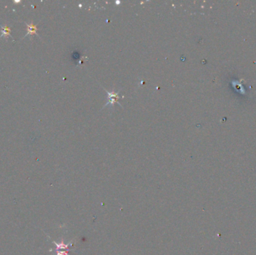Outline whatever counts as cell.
<instances>
[{"mask_svg":"<svg viewBox=\"0 0 256 255\" xmlns=\"http://www.w3.org/2000/svg\"><path fill=\"white\" fill-rule=\"evenodd\" d=\"M26 26H27V34L26 35L25 37L28 36V35H38L37 33V31H38V26L35 24H33L32 22L31 23H26Z\"/></svg>","mask_w":256,"mask_h":255,"instance_id":"cell-1","label":"cell"},{"mask_svg":"<svg viewBox=\"0 0 256 255\" xmlns=\"http://www.w3.org/2000/svg\"><path fill=\"white\" fill-rule=\"evenodd\" d=\"M1 29H2V34H1V36L0 38L5 37L8 38L11 35V29L8 26H0Z\"/></svg>","mask_w":256,"mask_h":255,"instance_id":"cell-2","label":"cell"},{"mask_svg":"<svg viewBox=\"0 0 256 255\" xmlns=\"http://www.w3.org/2000/svg\"><path fill=\"white\" fill-rule=\"evenodd\" d=\"M56 255H68V253L65 252H60V251H57V254Z\"/></svg>","mask_w":256,"mask_h":255,"instance_id":"cell-3","label":"cell"},{"mask_svg":"<svg viewBox=\"0 0 256 255\" xmlns=\"http://www.w3.org/2000/svg\"><path fill=\"white\" fill-rule=\"evenodd\" d=\"M15 2H16V3H18V2H20V1H14Z\"/></svg>","mask_w":256,"mask_h":255,"instance_id":"cell-4","label":"cell"}]
</instances>
